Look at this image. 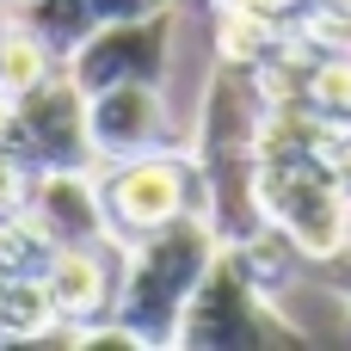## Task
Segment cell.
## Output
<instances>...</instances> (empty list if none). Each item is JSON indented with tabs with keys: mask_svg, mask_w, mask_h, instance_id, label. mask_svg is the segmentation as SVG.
I'll list each match as a JSON object with an SVG mask.
<instances>
[{
	"mask_svg": "<svg viewBox=\"0 0 351 351\" xmlns=\"http://www.w3.org/2000/svg\"><path fill=\"white\" fill-rule=\"evenodd\" d=\"M117 302L111 315L123 327H136L142 346H173V327L191 302V290L204 284V271L222 253V234L210 222V210H185L179 222L117 247Z\"/></svg>",
	"mask_w": 351,
	"mask_h": 351,
	"instance_id": "6da1fadb",
	"label": "cell"
},
{
	"mask_svg": "<svg viewBox=\"0 0 351 351\" xmlns=\"http://www.w3.org/2000/svg\"><path fill=\"white\" fill-rule=\"evenodd\" d=\"M259 210L265 228H278L296 247V259L308 265L351 259V191L327 154L259 160Z\"/></svg>",
	"mask_w": 351,
	"mask_h": 351,
	"instance_id": "7a4b0ae2",
	"label": "cell"
},
{
	"mask_svg": "<svg viewBox=\"0 0 351 351\" xmlns=\"http://www.w3.org/2000/svg\"><path fill=\"white\" fill-rule=\"evenodd\" d=\"M93 185H99V210H105V241L111 247H130V241L179 222L185 210H204L197 154H179V148H148V154L99 160Z\"/></svg>",
	"mask_w": 351,
	"mask_h": 351,
	"instance_id": "3957f363",
	"label": "cell"
},
{
	"mask_svg": "<svg viewBox=\"0 0 351 351\" xmlns=\"http://www.w3.org/2000/svg\"><path fill=\"white\" fill-rule=\"evenodd\" d=\"M173 346L191 351H253V346H302V333L290 321H278V302L271 290L247 271V259L222 241L216 265L204 271V284L191 290L179 327H173Z\"/></svg>",
	"mask_w": 351,
	"mask_h": 351,
	"instance_id": "277c9868",
	"label": "cell"
},
{
	"mask_svg": "<svg viewBox=\"0 0 351 351\" xmlns=\"http://www.w3.org/2000/svg\"><path fill=\"white\" fill-rule=\"evenodd\" d=\"M6 154L25 173H62V167H99L86 136V93L56 68L31 93L6 99Z\"/></svg>",
	"mask_w": 351,
	"mask_h": 351,
	"instance_id": "5b68a950",
	"label": "cell"
},
{
	"mask_svg": "<svg viewBox=\"0 0 351 351\" xmlns=\"http://www.w3.org/2000/svg\"><path fill=\"white\" fill-rule=\"evenodd\" d=\"M167 62H173V6L148 12V19H105V25H93L62 56V74L80 93H99V86H117V80L167 86Z\"/></svg>",
	"mask_w": 351,
	"mask_h": 351,
	"instance_id": "8992f818",
	"label": "cell"
},
{
	"mask_svg": "<svg viewBox=\"0 0 351 351\" xmlns=\"http://www.w3.org/2000/svg\"><path fill=\"white\" fill-rule=\"evenodd\" d=\"M86 136H93V154H99V160L173 148L167 93H160L154 80H117V86L86 93Z\"/></svg>",
	"mask_w": 351,
	"mask_h": 351,
	"instance_id": "52a82bcc",
	"label": "cell"
},
{
	"mask_svg": "<svg viewBox=\"0 0 351 351\" xmlns=\"http://www.w3.org/2000/svg\"><path fill=\"white\" fill-rule=\"evenodd\" d=\"M19 210L43 228L49 247H80V241H105V210H99V185L93 167H62V173H25Z\"/></svg>",
	"mask_w": 351,
	"mask_h": 351,
	"instance_id": "ba28073f",
	"label": "cell"
},
{
	"mask_svg": "<svg viewBox=\"0 0 351 351\" xmlns=\"http://www.w3.org/2000/svg\"><path fill=\"white\" fill-rule=\"evenodd\" d=\"M117 247L111 241H80V247H56L49 265H43V290H49V308L56 321L68 327H86L99 315H111L117 302Z\"/></svg>",
	"mask_w": 351,
	"mask_h": 351,
	"instance_id": "9c48e42d",
	"label": "cell"
},
{
	"mask_svg": "<svg viewBox=\"0 0 351 351\" xmlns=\"http://www.w3.org/2000/svg\"><path fill=\"white\" fill-rule=\"evenodd\" d=\"M56 68H62V56H56L31 25H19V19L0 6V105L19 99V93H31L37 80H49Z\"/></svg>",
	"mask_w": 351,
	"mask_h": 351,
	"instance_id": "30bf717a",
	"label": "cell"
},
{
	"mask_svg": "<svg viewBox=\"0 0 351 351\" xmlns=\"http://www.w3.org/2000/svg\"><path fill=\"white\" fill-rule=\"evenodd\" d=\"M6 12H12L19 25H31L56 56H68V49L99 25V19L86 12V0H6Z\"/></svg>",
	"mask_w": 351,
	"mask_h": 351,
	"instance_id": "8fae6325",
	"label": "cell"
},
{
	"mask_svg": "<svg viewBox=\"0 0 351 351\" xmlns=\"http://www.w3.org/2000/svg\"><path fill=\"white\" fill-rule=\"evenodd\" d=\"M56 327L43 278H0V339H43Z\"/></svg>",
	"mask_w": 351,
	"mask_h": 351,
	"instance_id": "7c38bea8",
	"label": "cell"
},
{
	"mask_svg": "<svg viewBox=\"0 0 351 351\" xmlns=\"http://www.w3.org/2000/svg\"><path fill=\"white\" fill-rule=\"evenodd\" d=\"M173 0H86V12L105 25V19H148V12H167Z\"/></svg>",
	"mask_w": 351,
	"mask_h": 351,
	"instance_id": "4fadbf2b",
	"label": "cell"
},
{
	"mask_svg": "<svg viewBox=\"0 0 351 351\" xmlns=\"http://www.w3.org/2000/svg\"><path fill=\"white\" fill-rule=\"evenodd\" d=\"M327 160H333V173L346 179V191H351V123H346V130H333V148H327Z\"/></svg>",
	"mask_w": 351,
	"mask_h": 351,
	"instance_id": "5bb4252c",
	"label": "cell"
},
{
	"mask_svg": "<svg viewBox=\"0 0 351 351\" xmlns=\"http://www.w3.org/2000/svg\"><path fill=\"white\" fill-rule=\"evenodd\" d=\"M173 6H179V0H173Z\"/></svg>",
	"mask_w": 351,
	"mask_h": 351,
	"instance_id": "9a60e30c",
	"label": "cell"
},
{
	"mask_svg": "<svg viewBox=\"0 0 351 351\" xmlns=\"http://www.w3.org/2000/svg\"><path fill=\"white\" fill-rule=\"evenodd\" d=\"M0 6H6V0H0Z\"/></svg>",
	"mask_w": 351,
	"mask_h": 351,
	"instance_id": "2e32d148",
	"label": "cell"
}]
</instances>
